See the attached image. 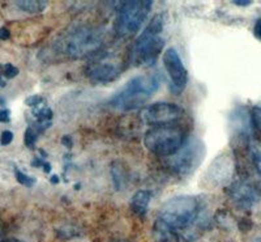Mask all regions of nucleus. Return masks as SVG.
I'll list each match as a JSON object with an SVG mask.
<instances>
[{"label":"nucleus","instance_id":"obj_30","mask_svg":"<svg viewBox=\"0 0 261 242\" xmlns=\"http://www.w3.org/2000/svg\"><path fill=\"white\" fill-rule=\"evenodd\" d=\"M51 182L58 183V182H59V178H58L57 176H53V177H51Z\"/></svg>","mask_w":261,"mask_h":242},{"label":"nucleus","instance_id":"obj_15","mask_svg":"<svg viewBox=\"0 0 261 242\" xmlns=\"http://www.w3.org/2000/svg\"><path fill=\"white\" fill-rule=\"evenodd\" d=\"M15 4L18 7V9L30 13V15L43 12L47 7V2H43V0H20V2H16Z\"/></svg>","mask_w":261,"mask_h":242},{"label":"nucleus","instance_id":"obj_27","mask_svg":"<svg viewBox=\"0 0 261 242\" xmlns=\"http://www.w3.org/2000/svg\"><path fill=\"white\" fill-rule=\"evenodd\" d=\"M43 171H45L46 173H50L51 166H50V164H48V162H45V164H43Z\"/></svg>","mask_w":261,"mask_h":242},{"label":"nucleus","instance_id":"obj_23","mask_svg":"<svg viewBox=\"0 0 261 242\" xmlns=\"http://www.w3.org/2000/svg\"><path fill=\"white\" fill-rule=\"evenodd\" d=\"M253 33H255L256 38H258L261 41V18H258L255 22V27H253Z\"/></svg>","mask_w":261,"mask_h":242},{"label":"nucleus","instance_id":"obj_26","mask_svg":"<svg viewBox=\"0 0 261 242\" xmlns=\"http://www.w3.org/2000/svg\"><path fill=\"white\" fill-rule=\"evenodd\" d=\"M251 3H252L251 0H235L234 2L235 6H239V7H247V6H249Z\"/></svg>","mask_w":261,"mask_h":242},{"label":"nucleus","instance_id":"obj_4","mask_svg":"<svg viewBox=\"0 0 261 242\" xmlns=\"http://www.w3.org/2000/svg\"><path fill=\"white\" fill-rule=\"evenodd\" d=\"M200 212V203L195 197H174L163 204L158 220L175 229L176 232L190 228Z\"/></svg>","mask_w":261,"mask_h":242},{"label":"nucleus","instance_id":"obj_13","mask_svg":"<svg viewBox=\"0 0 261 242\" xmlns=\"http://www.w3.org/2000/svg\"><path fill=\"white\" fill-rule=\"evenodd\" d=\"M153 237L157 242H179L176 230L170 228L161 220H157L153 227Z\"/></svg>","mask_w":261,"mask_h":242},{"label":"nucleus","instance_id":"obj_25","mask_svg":"<svg viewBox=\"0 0 261 242\" xmlns=\"http://www.w3.org/2000/svg\"><path fill=\"white\" fill-rule=\"evenodd\" d=\"M11 37V32L7 28H0V39H8Z\"/></svg>","mask_w":261,"mask_h":242},{"label":"nucleus","instance_id":"obj_6","mask_svg":"<svg viewBox=\"0 0 261 242\" xmlns=\"http://www.w3.org/2000/svg\"><path fill=\"white\" fill-rule=\"evenodd\" d=\"M151 6H153V2H149V0L119 3L118 16L114 25L116 36L120 38L135 36L145 22Z\"/></svg>","mask_w":261,"mask_h":242},{"label":"nucleus","instance_id":"obj_8","mask_svg":"<svg viewBox=\"0 0 261 242\" xmlns=\"http://www.w3.org/2000/svg\"><path fill=\"white\" fill-rule=\"evenodd\" d=\"M183 117V109L170 102H155L143 109L140 118L149 126L175 125Z\"/></svg>","mask_w":261,"mask_h":242},{"label":"nucleus","instance_id":"obj_16","mask_svg":"<svg viewBox=\"0 0 261 242\" xmlns=\"http://www.w3.org/2000/svg\"><path fill=\"white\" fill-rule=\"evenodd\" d=\"M248 151L252 164L255 165L256 171L261 176V141L257 139H252L248 144Z\"/></svg>","mask_w":261,"mask_h":242},{"label":"nucleus","instance_id":"obj_19","mask_svg":"<svg viewBox=\"0 0 261 242\" xmlns=\"http://www.w3.org/2000/svg\"><path fill=\"white\" fill-rule=\"evenodd\" d=\"M2 74L7 79H13L18 75V68L13 66V64H11V63H7V64L2 66Z\"/></svg>","mask_w":261,"mask_h":242},{"label":"nucleus","instance_id":"obj_22","mask_svg":"<svg viewBox=\"0 0 261 242\" xmlns=\"http://www.w3.org/2000/svg\"><path fill=\"white\" fill-rule=\"evenodd\" d=\"M13 140V132L12 131H8V130H6V131L2 132V136H0V143H2V146H8V144H11V141Z\"/></svg>","mask_w":261,"mask_h":242},{"label":"nucleus","instance_id":"obj_7","mask_svg":"<svg viewBox=\"0 0 261 242\" xmlns=\"http://www.w3.org/2000/svg\"><path fill=\"white\" fill-rule=\"evenodd\" d=\"M89 66L86 67V76L97 84H109L119 78L122 74L120 62L116 60L111 54L106 51H98L93 55Z\"/></svg>","mask_w":261,"mask_h":242},{"label":"nucleus","instance_id":"obj_2","mask_svg":"<svg viewBox=\"0 0 261 242\" xmlns=\"http://www.w3.org/2000/svg\"><path fill=\"white\" fill-rule=\"evenodd\" d=\"M103 41L105 33L101 28L77 27L58 41V49L67 58L83 59L101 51Z\"/></svg>","mask_w":261,"mask_h":242},{"label":"nucleus","instance_id":"obj_1","mask_svg":"<svg viewBox=\"0 0 261 242\" xmlns=\"http://www.w3.org/2000/svg\"><path fill=\"white\" fill-rule=\"evenodd\" d=\"M163 15H155L146 29L135 41L129 51V62L137 67H150L155 64L165 46L163 38Z\"/></svg>","mask_w":261,"mask_h":242},{"label":"nucleus","instance_id":"obj_29","mask_svg":"<svg viewBox=\"0 0 261 242\" xmlns=\"http://www.w3.org/2000/svg\"><path fill=\"white\" fill-rule=\"evenodd\" d=\"M3 234H4V224L0 222V237L3 236Z\"/></svg>","mask_w":261,"mask_h":242},{"label":"nucleus","instance_id":"obj_28","mask_svg":"<svg viewBox=\"0 0 261 242\" xmlns=\"http://www.w3.org/2000/svg\"><path fill=\"white\" fill-rule=\"evenodd\" d=\"M0 242H22L20 239H16V238H8V239H2Z\"/></svg>","mask_w":261,"mask_h":242},{"label":"nucleus","instance_id":"obj_3","mask_svg":"<svg viewBox=\"0 0 261 242\" xmlns=\"http://www.w3.org/2000/svg\"><path fill=\"white\" fill-rule=\"evenodd\" d=\"M160 83L157 75L135 76L111 97L110 105L122 111L136 110L154 96L160 88Z\"/></svg>","mask_w":261,"mask_h":242},{"label":"nucleus","instance_id":"obj_18","mask_svg":"<svg viewBox=\"0 0 261 242\" xmlns=\"http://www.w3.org/2000/svg\"><path fill=\"white\" fill-rule=\"evenodd\" d=\"M37 139H38V134H37V131L33 129V127H29V129L25 131V144H27V147H29V148L34 147Z\"/></svg>","mask_w":261,"mask_h":242},{"label":"nucleus","instance_id":"obj_5","mask_svg":"<svg viewBox=\"0 0 261 242\" xmlns=\"http://www.w3.org/2000/svg\"><path fill=\"white\" fill-rule=\"evenodd\" d=\"M187 141V134L179 125H166L151 127L145 134L144 144L146 150L154 155L170 156L175 155Z\"/></svg>","mask_w":261,"mask_h":242},{"label":"nucleus","instance_id":"obj_14","mask_svg":"<svg viewBox=\"0 0 261 242\" xmlns=\"http://www.w3.org/2000/svg\"><path fill=\"white\" fill-rule=\"evenodd\" d=\"M151 199V192L148 190H139L136 194L132 197L130 201V207L134 209V212L139 216H144L148 211L149 203Z\"/></svg>","mask_w":261,"mask_h":242},{"label":"nucleus","instance_id":"obj_12","mask_svg":"<svg viewBox=\"0 0 261 242\" xmlns=\"http://www.w3.org/2000/svg\"><path fill=\"white\" fill-rule=\"evenodd\" d=\"M232 171H234V162H232L231 157L226 155H221L220 157H217L205 174L209 187L225 185L230 180Z\"/></svg>","mask_w":261,"mask_h":242},{"label":"nucleus","instance_id":"obj_11","mask_svg":"<svg viewBox=\"0 0 261 242\" xmlns=\"http://www.w3.org/2000/svg\"><path fill=\"white\" fill-rule=\"evenodd\" d=\"M232 202L241 208H251L261 198V190L255 183L248 181H239L231 186L230 191Z\"/></svg>","mask_w":261,"mask_h":242},{"label":"nucleus","instance_id":"obj_9","mask_svg":"<svg viewBox=\"0 0 261 242\" xmlns=\"http://www.w3.org/2000/svg\"><path fill=\"white\" fill-rule=\"evenodd\" d=\"M163 66L166 68L169 78L171 80L170 90L174 94H180L187 85L188 72L180 59V55L174 47H170L163 54Z\"/></svg>","mask_w":261,"mask_h":242},{"label":"nucleus","instance_id":"obj_10","mask_svg":"<svg viewBox=\"0 0 261 242\" xmlns=\"http://www.w3.org/2000/svg\"><path fill=\"white\" fill-rule=\"evenodd\" d=\"M200 157V147L199 143H188L186 141L180 150L169 157V166L178 174H186L191 172L193 166L199 162Z\"/></svg>","mask_w":261,"mask_h":242},{"label":"nucleus","instance_id":"obj_24","mask_svg":"<svg viewBox=\"0 0 261 242\" xmlns=\"http://www.w3.org/2000/svg\"><path fill=\"white\" fill-rule=\"evenodd\" d=\"M9 111L8 110H0V122L7 123L9 122Z\"/></svg>","mask_w":261,"mask_h":242},{"label":"nucleus","instance_id":"obj_17","mask_svg":"<svg viewBox=\"0 0 261 242\" xmlns=\"http://www.w3.org/2000/svg\"><path fill=\"white\" fill-rule=\"evenodd\" d=\"M15 176L17 182L21 183L22 186H27V187H30V186H33L36 183V180H34V178H32V177L28 176V174L22 173V172L18 171V169H15Z\"/></svg>","mask_w":261,"mask_h":242},{"label":"nucleus","instance_id":"obj_21","mask_svg":"<svg viewBox=\"0 0 261 242\" xmlns=\"http://www.w3.org/2000/svg\"><path fill=\"white\" fill-rule=\"evenodd\" d=\"M25 104H27L28 106H32V108H37V106L43 105V99H42L41 96H30L28 97Z\"/></svg>","mask_w":261,"mask_h":242},{"label":"nucleus","instance_id":"obj_20","mask_svg":"<svg viewBox=\"0 0 261 242\" xmlns=\"http://www.w3.org/2000/svg\"><path fill=\"white\" fill-rule=\"evenodd\" d=\"M251 122L255 126V129L261 131V109L255 108L251 113Z\"/></svg>","mask_w":261,"mask_h":242}]
</instances>
